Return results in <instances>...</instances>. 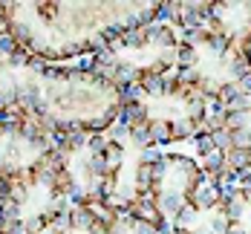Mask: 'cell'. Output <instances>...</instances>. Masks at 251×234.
Instances as JSON below:
<instances>
[{"label":"cell","mask_w":251,"mask_h":234,"mask_svg":"<svg viewBox=\"0 0 251 234\" xmlns=\"http://www.w3.org/2000/svg\"><path fill=\"white\" fill-rule=\"evenodd\" d=\"M182 194H185V203H191L197 211H214L217 203H220V188L211 185L208 180L202 182L197 191H182Z\"/></svg>","instance_id":"obj_1"},{"label":"cell","mask_w":251,"mask_h":234,"mask_svg":"<svg viewBox=\"0 0 251 234\" xmlns=\"http://www.w3.org/2000/svg\"><path fill=\"white\" fill-rule=\"evenodd\" d=\"M185 206V194L182 188H168V191H159V200H156V208L162 211L165 220H174L176 211Z\"/></svg>","instance_id":"obj_2"},{"label":"cell","mask_w":251,"mask_h":234,"mask_svg":"<svg viewBox=\"0 0 251 234\" xmlns=\"http://www.w3.org/2000/svg\"><path fill=\"white\" fill-rule=\"evenodd\" d=\"M104 165H107V174H119L122 165H125V145L122 142H110L107 151H104Z\"/></svg>","instance_id":"obj_3"},{"label":"cell","mask_w":251,"mask_h":234,"mask_svg":"<svg viewBox=\"0 0 251 234\" xmlns=\"http://www.w3.org/2000/svg\"><path fill=\"white\" fill-rule=\"evenodd\" d=\"M151 142L156 148H165L174 142L171 136V119H151Z\"/></svg>","instance_id":"obj_4"},{"label":"cell","mask_w":251,"mask_h":234,"mask_svg":"<svg viewBox=\"0 0 251 234\" xmlns=\"http://www.w3.org/2000/svg\"><path fill=\"white\" fill-rule=\"evenodd\" d=\"M194 133H197V125H194L191 119H185V116H179V119H171V136H174V142L194 139Z\"/></svg>","instance_id":"obj_5"},{"label":"cell","mask_w":251,"mask_h":234,"mask_svg":"<svg viewBox=\"0 0 251 234\" xmlns=\"http://www.w3.org/2000/svg\"><path fill=\"white\" fill-rule=\"evenodd\" d=\"M226 165L231 171H243L251 168V148H231L226 154Z\"/></svg>","instance_id":"obj_6"},{"label":"cell","mask_w":251,"mask_h":234,"mask_svg":"<svg viewBox=\"0 0 251 234\" xmlns=\"http://www.w3.org/2000/svg\"><path fill=\"white\" fill-rule=\"evenodd\" d=\"M200 168L205 177H214V174H220L223 168H226V154H220V151H211L208 156H202L200 159Z\"/></svg>","instance_id":"obj_7"},{"label":"cell","mask_w":251,"mask_h":234,"mask_svg":"<svg viewBox=\"0 0 251 234\" xmlns=\"http://www.w3.org/2000/svg\"><path fill=\"white\" fill-rule=\"evenodd\" d=\"M205 44L217 52V55H226L231 50V44H234V35L231 32H208V41Z\"/></svg>","instance_id":"obj_8"},{"label":"cell","mask_w":251,"mask_h":234,"mask_svg":"<svg viewBox=\"0 0 251 234\" xmlns=\"http://www.w3.org/2000/svg\"><path fill=\"white\" fill-rule=\"evenodd\" d=\"M142 47H148V35H145L142 26L127 29L125 35H122V50H142Z\"/></svg>","instance_id":"obj_9"},{"label":"cell","mask_w":251,"mask_h":234,"mask_svg":"<svg viewBox=\"0 0 251 234\" xmlns=\"http://www.w3.org/2000/svg\"><path fill=\"white\" fill-rule=\"evenodd\" d=\"M200 50H194V47H188V44H179L176 47V67L179 70H188V67H197V61H200Z\"/></svg>","instance_id":"obj_10"},{"label":"cell","mask_w":251,"mask_h":234,"mask_svg":"<svg viewBox=\"0 0 251 234\" xmlns=\"http://www.w3.org/2000/svg\"><path fill=\"white\" fill-rule=\"evenodd\" d=\"M133 15H136V24L142 26V29L156 24V3H136Z\"/></svg>","instance_id":"obj_11"},{"label":"cell","mask_w":251,"mask_h":234,"mask_svg":"<svg viewBox=\"0 0 251 234\" xmlns=\"http://www.w3.org/2000/svg\"><path fill=\"white\" fill-rule=\"evenodd\" d=\"M237 96H240V87H237V81H223V84H220V90H217V99H214V102L223 104V107L228 110V104L234 102Z\"/></svg>","instance_id":"obj_12"},{"label":"cell","mask_w":251,"mask_h":234,"mask_svg":"<svg viewBox=\"0 0 251 234\" xmlns=\"http://www.w3.org/2000/svg\"><path fill=\"white\" fill-rule=\"evenodd\" d=\"M197 214H200L197 208L191 206V203H185V206H182L179 211H176V217L171 220V223H174L176 229H191V223L197 220Z\"/></svg>","instance_id":"obj_13"},{"label":"cell","mask_w":251,"mask_h":234,"mask_svg":"<svg viewBox=\"0 0 251 234\" xmlns=\"http://www.w3.org/2000/svg\"><path fill=\"white\" fill-rule=\"evenodd\" d=\"M228 73H231V78H234V81H240L243 76H249V73H251L249 55H246V52H243V55H237V58L228 64Z\"/></svg>","instance_id":"obj_14"},{"label":"cell","mask_w":251,"mask_h":234,"mask_svg":"<svg viewBox=\"0 0 251 234\" xmlns=\"http://www.w3.org/2000/svg\"><path fill=\"white\" fill-rule=\"evenodd\" d=\"M243 128H251V113H228L226 116V130H243Z\"/></svg>","instance_id":"obj_15"},{"label":"cell","mask_w":251,"mask_h":234,"mask_svg":"<svg viewBox=\"0 0 251 234\" xmlns=\"http://www.w3.org/2000/svg\"><path fill=\"white\" fill-rule=\"evenodd\" d=\"M211 142H214V151H220V154H228V151H231V133H228L226 128L214 130V133H211Z\"/></svg>","instance_id":"obj_16"},{"label":"cell","mask_w":251,"mask_h":234,"mask_svg":"<svg viewBox=\"0 0 251 234\" xmlns=\"http://www.w3.org/2000/svg\"><path fill=\"white\" fill-rule=\"evenodd\" d=\"M231 148H251V128L231 130Z\"/></svg>","instance_id":"obj_17"},{"label":"cell","mask_w":251,"mask_h":234,"mask_svg":"<svg viewBox=\"0 0 251 234\" xmlns=\"http://www.w3.org/2000/svg\"><path fill=\"white\" fill-rule=\"evenodd\" d=\"M194 142H197V156H200V159L214 151V142H211V136H208V133H197V136H194Z\"/></svg>","instance_id":"obj_18"},{"label":"cell","mask_w":251,"mask_h":234,"mask_svg":"<svg viewBox=\"0 0 251 234\" xmlns=\"http://www.w3.org/2000/svg\"><path fill=\"white\" fill-rule=\"evenodd\" d=\"M162 154H165V151L156 148V145H153V148H145V151H139V162H142V165H156V162L162 159Z\"/></svg>","instance_id":"obj_19"},{"label":"cell","mask_w":251,"mask_h":234,"mask_svg":"<svg viewBox=\"0 0 251 234\" xmlns=\"http://www.w3.org/2000/svg\"><path fill=\"white\" fill-rule=\"evenodd\" d=\"M228 226H231V223H228L226 217H223V214H217V217L211 220V229H208V232H211V234H226Z\"/></svg>","instance_id":"obj_20"},{"label":"cell","mask_w":251,"mask_h":234,"mask_svg":"<svg viewBox=\"0 0 251 234\" xmlns=\"http://www.w3.org/2000/svg\"><path fill=\"white\" fill-rule=\"evenodd\" d=\"M237 87H240V93L251 96V73H249V76H243V78H240V81H237Z\"/></svg>","instance_id":"obj_21"},{"label":"cell","mask_w":251,"mask_h":234,"mask_svg":"<svg viewBox=\"0 0 251 234\" xmlns=\"http://www.w3.org/2000/svg\"><path fill=\"white\" fill-rule=\"evenodd\" d=\"M226 234H246V229H243L240 223H231V226H228V232H226Z\"/></svg>","instance_id":"obj_22"},{"label":"cell","mask_w":251,"mask_h":234,"mask_svg":"<svg viewBox=\"0 0 251 234\" xmlns=\"http://www.w3.org/2000/svg\"><path fill=\"white\" fill-rule=\"evenodd\" d=\"M174 234H191V229H176L174 226Z\"/></svg>","instance_id":"obj_23"},{"label":"cell","mask_w":251,"mask_h":234,"mask_svg":"<svg viewBox=\"0 0 251 234\" xmlns=\"http://www.w3.org/2000/svg\"><path fill=\"white\" fill-rule=\"evenodd\" d=\"M191 234H211L208 229H191Z\"/></svg>","instance_id":"obj_24"},{"label":"cell","mask_w":251,"mask_h":234,"mask_svg":"<svg viewBox=\"0 0 251 234\" xmlns=\"http://www.w3.org/2000/svg\"><path fill=\"white\" fill-rule=\"evenodd\" d=\"M246 234H251V232H246Z\"/></svg>","instance_id":"obj_25"},{"label":"cell","mask_w":251,"mask_h":234,"mask_svg":"<svg viewBox=\"0 0 251 234\" xmlns=\"http://www.w3.org/2000/svg\"><path fill=\"white\" fill-rule=\"evenodd\" d=\"M249 208H251V203H249Z\"/></svg>","instance_id":"obj_26"}]
</instances>
